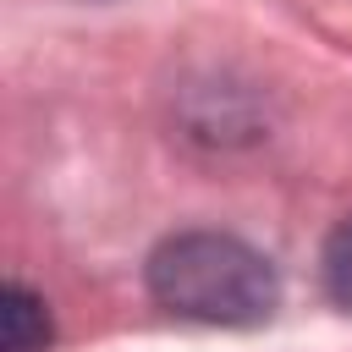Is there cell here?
<instances>
[{"label": "cell", "mask_w": 352, "mask_h": 352, "mask_svg": "<svg viewBox=\"0 0 352 352\" xmlns=\"http://www.w3.org/2000/svg\"><path fill=\"white\" fill-rule=\"evenodd\" d=\"M324 292L352 314V220H341L324 242Z\"/></svg>", "instance_id": "3957f363"}, {"label": "cell", "mask_w": 352, "mask_h": 352, "mask_svg": "<svg viewBox=\"0 0 352 352\" xmlns=\"http://www.w3.org/2000/svg\"><path fill=\"white\" fill-rule=\"evenodd\" d=\"M0 352H50L44 297H33V292L16 286V280L0 292Z\"/></svg>", "instance_id": "7a4b0ae2"}, {"label": "cell", "mask_w": 352, "mask_h": 352, "mask_svg": "<svg viewBox=\"0 0 352 352\" xmlns=\"http://www.w3.org/2000/svg\"><path fill=\"white\" fill-rule=\"evenodd\" d=\"M148 292L160 308L198 324H264L280 302L275 264L226 231H176L148 253Z\"/></svg>", "instance_id": "6da1fadb"}]
</instances>
